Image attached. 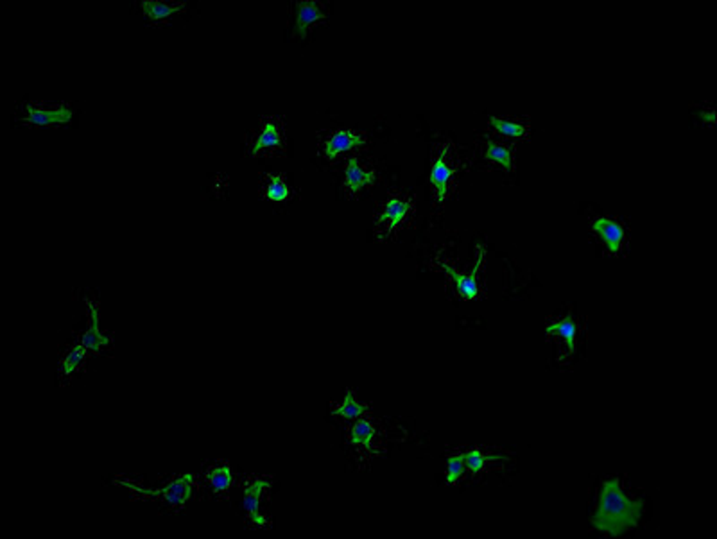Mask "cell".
I'll return each instance as SVG.
<instances>
[{"instance_id":"cell-1","label":"cell","mask_w":717,"mask_h":539,"mask_svg":"<svg viewBox=\"0 0 717 539\" xmlns=\"http://www.w3.org/2000/svg\"><path fill=\"white\" fill-rule=\"evenodd\" d=\"M642 509L644 502H631L630 498L622 493L619 478H612L603 484L599 509L590 522L597 531L606 532L609 536H621L639 525Z\"/></svg>"},{"instance_id":"cell-2","label":"cell","mask_w":717,"mask_h":539,"mask_svg":"<svg viewBox=\"0 0 717 539\" xmlns=\"http://www.w3.org/2000/svg\"><path fill=\"white\" fill-rule=\"evenodd\" d=\"M117 484L122 485V487H126V489L133 491V493L140 494V496H144V498L163 496L169 506L176 507V509H182V507L185 506V502H187L189 498H191L192 485H194V477H192V475H183V477H179L178 480L170 482L167 487H163V489H156V491L142 489L140 485H135L133 482H128V480H117Z\"/></svg>"},{"instance_id":"cell-3","label":"cell","mask_w":717,"mask_h":539,"mask_svg":"<svg viewBox=\"0 0 717 539\" xmlns=\"http://www.w3.org/2000/svg\"><path fill=\"white\" fill-rule=\"evenodd\" d=\"M269 485V480L267 478H253L249 480L244 487V502H242V507L246 509V513L249 515V519L253 523L255 527L260 529H269V522L260 515L258 510V506H260V496L262 491Z\"/></svg>"},{"instance_id":"cell-4","label":"cell","mask_w":717,"mask_h":539,"mask_svg":"<svg viewBox=\"0 0 717 539\" xmlns=\"http://www.w3.org/2000/svg\"><path fill=\"white\" fill-rule=\"evenodd\" d=\"M482 260H485V248L482 245H477V260H475V266H473L472 273L468 274V276H464V274H459L457 273L456 269H452V267L448 266L447 261H441V267H443L445 271H447L450 276H452L454 280H456L457 283V292H459L461 296H464V298H468V299H477L479 298V285H477V273H479V267H481Z\"/></svg>"},{"instance_id":"cell-5","label":"cell","mask_w":717,"mask_h":539,"mask_svg":"<svg viewBox=\"0 0 717 539\" xmlns=\"http://www.w3.org/2000/svg\"><path fill=\"white\" fill-rule=\"evenodd\" d=\"M364 142V137H359V135H355L350 129H341V131L334 133L325 142V158L334 160L341 151H348L355 146H362Z\"/></svg>"},{"instance_id":"cell-6","label":"cell","mask_w":717,"mask_h":539,"mask_svg":"<svg viewBox=\"0 0 717 539\" xmlns=\"http://www.w3.org/2000/svg\"><path fill=\"white\" fill-rule=\"evenodd\" d=\"M72 112L66 108L65 104L59 106V108L54 109H45V108H34V106H27V116H25V122L27 124H56V122H66L71 121Z\"/></svg>"},{"instance_id":"cell-7","label":"cell","mask_w":717,"mask_h":539,"mask_svg":"<svg viewBox=\"0 0 717 539\" xmlns=\"http://www.w3.org/2000/svg\"><path fill=\"white\" fill-rule=\"evenodd\" d=\"M409 208H411L409 199L393 197V199H391L390 203L384 206V210H382L380 215L377 217V222L378 225H380V222H386L387 233L393 231V229L397 228V226L400 225L404 219H406V215L409 213Z\"/></svg>"},{"instance_id":"cell-8","label":"cell","mask_w":717,"mask_h":539,"mask_svg":"<svg viewBox=\"0 0 717 539\" xmlns=\"http://www.w3.org/2000/svg\"><path fill=\"white\" fill-rule=\"evenodd\" d=\"M592 229L603 236V241L606 242V245H608V249L612 253H617L622 241H624V229H622L621 225L601 217V219H597L596 222H593Z\"/></svg>"},{"instance_id":"cell-9","label":"cell","mask_w":717,"mask_h":539,"mask_svg":"<svg viewBox=\"0 0 717 539\" xmlns=\"http://www.w3.org/2000/svg\"><path fill=\"white\" fill-rule=\"evenodd\" d=\"M84 303H87L88 310H90L91 324H90V328L87 330V333L81 337V340H79V342H81V344H83L87 349H101L103 346L110 344V339L99 332V314H97L96 305L91 303L90 299H84Z\"/></svg>"},{"instance_id":"cell-10","label":"cell","mask_w":717,"mask_h":539,"mask_svg":"<svg viewBox=\"0 0 717 539\" xmlns=\"http://www.w3.org/2000/svg\"><path fill=\"white\" fill-rule=\"evenodd\" d=\"M445 156H447V146L441 149V154L438 156V160H436L434 167H432V181H434L436 185V190H438V201L440 203H443L445 197H447V188H448V181H450V178H452V169L447 165V162H445Z\"/></svg>"},{"instance_id":"cell-11","label":"cell","mask_w":717,"mask_h":539,"mask_svg":"<svg viewBox=\"0 0 717 539\" xmlns=\"http://www.w3.org/2000/svg\"><path fill=\"white\" fill-rule=\"evenodd\" d=\"M375 179V172H369V170H364L359 162H357L355 156H350L348 165H346V188H348L352 194L361 190L362 187H366L368 183H371Z\"/></svg>"},{"instance_id":"cell-12","label":"cell","mask_w":717,"mask_h":539,"mask_svg":"<svg viewBox=\"0 0 717 539\" xmlns=\"http://www.w3.org/2000/svg\"><path fill=\"white\" fill-rule=\"evenodd\" d=\"M278 146H280V128H278V124L274 119H265L264 126H262L260 137L253 142L251 154H253V156H257L258 151L264 149V147H278Z\"/></svg>"},{"instance_id":"cell-13","label":"cell","mask_w":717,"mask_h":539,"mask_svg":"<svg viewBox=\"0 0 717 539\" xmlns=\"http://www.w3.org/2000/svg\"><path fill=\"white\" fill-rule=\"evenodd\" d=\"M298 8V13H296V29L300 33H305V27H307L311 22L318 20V18H323L327 13L321 11L320 4L314 2V0H303V2H298L296 4Z\"/></svg>"},{"instance_id":"cell-14","label":"cell","mask_w":717,"mask_h":539,"mask_svg":"<svg viewBox=\"0 0 717 539\" xmlns=\"http://www.w3.org/2000/svg\"><path fill=\"white\" fill-rule=\"evenodd\" d=\"M207 480L216 494L226 493V491L233 485V477L228 466H221V468L214 466V468H208Z\"/></svg>"},{"instance_id":"cell-15","label":"cell","mask_w":717,"mask_h":539,"mask_svg":"<svg viewBox=\"0 0 717 539\" xmlns=\"http://www.w3.org/2000/svg\"><path fill=\"white\" fill-rule=\"evenodd\" d=\"M185 8V2H163V0H144L142 9L149 15L153 20H162L172 13Z\"/></svg>"},{"instance_id":"cell-16","label":"cell","mask_w":717,"mask_h":539,"mask_svg":"<svg viewBox=\"0 0 717 539\" xmlns=\"http://www.w3.org/2000/svg\"><path fill=\"white\" fill-rule=\"evenodd\" d=\"M545 330H547V333H556V335H560L561 339L567 342L568 351L574 353V349H576V333H577L576 321H572L570 317H567V319L560 321V323L549 324Z\"/></svg>"},{"instance_id":"cell-17","label":"cell","mask_w":717,"mask_h":539,"mask_svg":"<svg viewBox=\"0 0 717 539\" xmlns=\"http://www.w3.org/2000/svg\"><path fill=\"white\" fill-rule=\"evenodd\" d=\"M366 409H368V405H362V403L357 402L355 396H353V393L348 389L346 390V396H344V402L334 409V414L341 416V418L353 419V418H359L361 414H364Z\"/></svg>"},{"instance_id":"cell-18","label":"cell","mask_w":717,"mask_h":539,"mask_svg":"<svg viewBox=\"0 0 717 539\" xmlns=\"http://www.w3.org/2000/svg\"><path fill=\"white\" fill-rule=\"evenodd\" d=\"M374 434H375L374 425L369 423L366 418H361L352 427V443L361 444V446L369 448V443H371V437H374Z\"/></svg>"},{"instance_id":"cell-19","label":"cell","mask_w":717,"mask_h":539,"mask_svg":"<svg viewBox=\"0 0 717 539\" xmlns=\"http://www.w3.org/2000/svg\"><path fill=\"white\" fill-rule=\"evenodd\" d=\"M289 188L286 187L282 176H267L265 183V197L269 201H286L289 197Z\"/></svg>"},{"instance_id":"cell-20","label":"cell","mask_w":717,"mask_h":539,"mask_svg":"<svg viewBox=\"0 0 717 539\" xmlns=\"http://www.w3.org/2000/svg\"><path fill=\"white\" fill-rule=\"evenodd\" d=\"M497 459H502V455H482L481 450L477 448L464 453V464H466V468H468L473 475L485 468L486 461H497Z\"/></svg>"},{"instance_id":"cell-21","label":"cell","mask_w":717,"mask_h":539,"mask_svg":"<svg viewBox=\"0 0 717 539\" xmlns=\"http://www.w3.org/2000/svg\"><path fill=\"white\" fill-rule=\"evenodd\" d=\"M84 357H87V348H84V346L79 342V344H75L74 348H72V351L68 353L65 358H63V362H61L63 373L71 374L72 371H74L75 367H77V365L83 362Z\"/></svg>"},{"instance_id":"cell-22","label":"cell","mask_w":717,"mask_h":539,"mask_svg":"<svg viewBox=\"0 0 717 539\" xmlns=\"http://www.w3.org/2000/svg\"><path fill=\"white\" fill-rule=\"evenodd\" d=\"M486 158L488 160H494V162H498L506 170H511V153L502 146H495L491 142H488L486 146Z\"/></svg>"},{"instance_id":"cell-23","label":"cell","mask_w":717,"mask_h":539,"mask_svg":"<svg viewBox=\"0 0 717 539\" xmlns=\"http://www.w3.org/2000/svg\"><path fill=\"white\" fill-rule=\"evenodd\" d=\"M489 122H491V126L497 129L498 133L508 135V137H524L526 135V128L520 124H515V122L501 121L497 116H489Z\"/></svg>"},{"instance_id":"cell-24","label":"cell","mask_w":717,"mask_h":539,"mask_svg":"<svg viewBox=\"0 0 717 539\" xmlns=\"http://www.w3.org/2000/svg\"><path fill=\"white\" fill-rule=\"evenodd\" d=\"M464 453H459V455H454L450 457L447 461V468H448V473H447V482L448 484H456V482H459V478L463 477L464 475Z\"/></svg>"}]
</instances>
